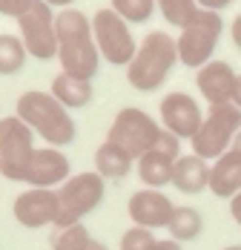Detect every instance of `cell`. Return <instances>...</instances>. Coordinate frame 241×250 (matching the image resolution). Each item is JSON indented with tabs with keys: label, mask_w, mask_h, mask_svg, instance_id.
Returning a JSON list of instances; mask_svg holds the SVG:
<instances>
[{
	"label": "cell",
	"mask_w": 241,
	"mask_h": 250,
	"mask_svg": "<svg viewBox=\"0 0 241 250\" xmlns=\"http://www.w3.org/2000/svg\"><path fill=\"white\" fill-rule=\"evenodd\" d=\"M172 187L184 196H198L210 190V161L198 158L195 152H181L172 167Z\"/></svg>",
	"instance_id": "16"
},
{
	"label": "cell",
	"mask_w": 241,
	"mask_h": 250,
	"mask_svg": "<svg viewBox=\"0 0 241 250\" xmlns=\"http://www.w3.org/2000/svg\"><path fill=\"white\" fill-rule=\"evenodd\" d=\"M72 175V164L63 155L60 147H38L29 167H26L23 184L29 187H43V190H58L66 178Z\"/></svg>",
	"instance_id": "13"
},
{
	"label": "cell",
	"mask_w": 241,
	"mask_h": 250,
	"mask_svg": "<svg viewBox=\"0 0 241 250\" xmlns=\"http://www.w3.org/2000/svg\"><path fill=\"white\" fill-rule=\"evenodd\" d=\"M109 9H115L126 23H146L155 15V0H109Z\"/></svg>",
	"instance_id": "25"
},
{
	"label": "cell",
	"mask_w": 241,
	"mask_h": 250,
	"mask_svg": "<svg viewBox=\"0 0 241 250\" xmlns=\"http://www.w3.org/2000/svg\"><path fill=\"white\" fill-rule=\"evenodd\" d=\"M132 167H135V158L123 150V147L112 144V141H103L95 150V173L103 175L106 181L126 178V175L132 173Z\"/></svg>",
	"instance_id": "18"
},
{
	"label": "cell",
	"mask_w": 241,
	"mask_h": 250,
	"mask_svg": "<svg viewBox=\"0 0 241 250\" xmlns=\"http://www.w3.org/2000/svg\"><path fill=\"white\" fill-rule=\"evenodd\" d=\"M155 245H158V239L146 227H129L120 236V250H155Z\"/></svg>",
	"instance_id": "26"
},
{
	"label": "cell",
	"mask_w": 241,
	"mask_h": 250,
	"mask_svg": "<svg viewBox=\"0 0 241 250\" xmlns=\"http://www.w3.org/2000/svg\"><path fill=\"white\" fill-rule=\"evenodd\" d=\"M152 150H161L164 155H169V158H178V155H181V138L172 135V132H167V129H161L158 144H155Z\"/></svg>",
	"instance_id": "27"
},
{
	"label": "cell",
	"mask_w": 241,
	"mask_h": 250,
	"mask_svg": "<svg viewBox=\"0 0 241 250\" xmlns=\"http://www.w3.org/2000/svg\"><path fill=\"white\" fill-rule=\"evenodd\" d=\"M43 3H49L52 9H72L75 0H43Z\"/></svg>",
	"instance_id": "33"
},
{
	"label": "cell",
	"mask_w": 241,
	"mask_h": 250,
	"mask_svg": "<svg viewBox=\"0 0 241 250\" xmlns=\"http://www.w3.org/2000/svg\"><path fill=\"white\" fill-rule=\"evenodd\" d=\"M26 52L20 35H0V75H18L23 69Z\"/></svg>",
	"instance_id": "22"
},
{
	"label": "cell",
	"mask_w": 241,
	"mask_h": 250,
	"mask_svg": "<svg viewBox=\"0 0 241 250\" xmlns=\"http://www.w3.org/2000/svg\"><path fill=\"white\" fill-rule=\"evenodd\" d=\"M167 230H169V239H175L181 245L195 242L204 233V216L195 207H190V204H181V207L172 210V219H169Z\"/></svg>",
	"instance_id": "21"
},
{
	"label": "cell",
	"mask_w": 241,
	"mask_h": 250,
	"mask_svg": "<svg viewBox=\"0 0 241 250\" xmlns=\"http://www.w3.org/2000/svg\"><path fill=\"white\" fill-rule=\"evenodd\" d=\"M155 6L164 15V21L175 29H187L201 12V6L195 0H155Z\"/></svg>",
	"instance_id": "23"
},
{
	"label": "cell",
	"mask_w": 241,
	"mask_h": 250,
	"mask_svg": "<svg viewBox=\"0 0 241 250\" xmlns=\"http://www.w3.org/2000/svg\"><path fill=\"white\" fill-rule=\"evenodd\" d=\"M161 129H164L161 121H155L152 115H146L144 109H138V106H123L118 115H115L109 132H106V141L123 147V150L138 161L144 152H149L158 144Z\"/></svg>",
	"instance_id": "8"
},
{
	"label": "cell",
	"mask_w": 241,
	"mask_h": 250,
	"mask_svg": "<svg viewBox=\"0 0 241 250\" xmlns=\"http://www.w3.org/2000/svg\"><path fill=\"white\" fill-rule=\"evenodd\" d=\"M230 38H233V43L241 49V15H236V21L230 26Z\"/></svg>",
	"instance_id": "31"
},
{
	"label": "cell",
	"mask_w": 241,
	"mask_h": 250,
	"mask_svg": "<svg viewBox=\"0 0 241 250\" xmlns=\"http://www.w3.org/2000/svg\"><path fill=\"white\" fill-rule=\"evenodd\" d=\"M55 98L60 101L69 112L72 109H83L92 95H95V89H92V81H83V78H75V75H66V72H58L55 81H52V89H49Z\"/></svg>",
	"instance_id": "20"
},
{
	"label": "cell",
	"mask_w": 241,
	"mask_h": 250,
	"mask_svg": "<svg viewBox=\"0 0 241 250\" xmlns=\"http://www.w3.org/2000/svg\"><path fill=\"white\" fill-rule=\"evenodd\" d=\"M233 150H239V152H241V132L236 135V141H233Z\"/></svg>",
	"instance_id": "36"
},
{
	"label": "cell",
	"mask_w": 241,
	"mask_h": 250,
	"mask_svg": "<svg viewBox=\"0 0 241 250\" xmlns=\"http://www.w3.org/2000/svg\"><path fill=\"white\" fill-rule=\"evenodd\" d=\"M92 245L89 230L80 225H55L52 230V250H86Z\"/></svg>",
	"instance_id": "24"
},
{
	"label": "cell",
	"mask_w": 241,
	"mask_h": 250,
	"mask_svg": "<svg viewBox=\"0 0 241 250\" xmlns=\"http://www.w3.org/2000/svg\"><path fill=\"white\" fill-rule=\"evenodd\" d=\"M210 193L216 199H233L241 193V152L230 150L210 164Z\"/></svg>",
	"instance_id": "17"
},
{
	"label": "cell",
	"mask_w": 241,
	"mask_h": 250,
	"mask_svg": "<svg viewBox=\"0 0 241 250\" xmlns=\"http://www.w3.org/2000/svg\"><path fill=\"white\" fill-rule=\"evenodd\" d=\"M15 115L23 121L38 138H43L49 147H66L78 138L72 112L55 98L52 92L43 89H29L18 98Z\"/></svg>",
	"instance_id": "2"
},
{
	"label": "cell",
	"mask_w": 241,
	"mask_h": 250,
	"mask_svg": "<svg viewBox=\"0 0 241 250\" xmlns=\"http://www.w3.org/2000/svg\"><path fill=\"white\" fill-rule=\"evenodd\" d=\"M155 250H184V245H181V242H175V239H158Z\"/></svg>",
	"instance_id": "32"
},
{
	"label": "cell",
	"mask_w": 241,
	"mask_h": 250,
	"mask_svg": "<svg viewBox=\"0 0 241 250\" xmlns=\"http://www.w3.org/2000/svg\"><path fill=\"white\" fill-rule=\"evenodd\" d=\"M158 112H161V126L172 135H178L181 141L184 138L193 141L195 132L204 124V112H201L198 101L193 95H187V92H181V89L167 92L158 104Z\"/></svg>",
	"instance_id": "11"
},
{
	"label": "cell",
	"mask_w": 241,
	"mask_h": 250,
	"mask_svg": "<svg viewBox=\"0 0 241 250\" xmlns=\"http://www.w3.org/2000/svg\"><path fill=\"white\" fill-rule=\"evenodd\" d=\"M92 35H95L100 61L109 66H129V61L138 52V41L132 38L129 23L120 18L115 9H98L92 18Z\"/></svg>",
	"instance_id": "7"
},
{
	"label": "cell",
	"mask_w": 241,
	"mask_h": 250,
	"mask_svg": "<svg viewBox=\"0 0 241 250\" xmlns=\"http://www.w3.org/2000/svg\"><path fill=\"white\" fill-rule=\"evenodd\" d=\"M32 6H35V0H0V15L18 21V18H23Z\"/></svg>",
	"instance_id": "28"
},
{
	"label": "cell",
	"mask_w": 241,
	"mask_h": 250,
	"mask_svg": "<svg viewBox=\"0 0 241 250\" xmlns=\"http://www.w3.org/2000/svg\"><path fill=\"white\" fill-rule=\"evenodd\" d=\"M172 210H175L172 199L164 190H152V187H144V190L132 193L129 204H126V213H129L132 225L146 227V230L167 227L169 219H172Z\"/></svg>",
	"instance_id": "14"
},
{
	"label": "cell",
	"mask_w": 241,
	"mask_h": 250,
	"mask_svg": "<svg viewBox=\"0 0 241 250\" xmlns=\"http://www.w3.org/2000/svg\"><path fill=\"white\" fill-rule=\"evenodd\" d=\"M106 196V178L98 175L95 170L69 175L60 187H58V225H78L83 222L89 213H95L100 201Z\"/></svg>",
	"instance_id": "4"
},
{
	"label": "cell",
	"mask_w": 241,
	"mask_h": 250,
	"mask_svg": "<svg viewBox=\"0 0 241 250\" xmlns=\"http://www.w3.org/2000/svg\"><path fill=\"white\" fill-rule=\"evenodd\" d=\"M58 210H60L58 190H43V187H29L12 204L15 222L20 227H26V230L58 225Z\"/></svg>",
	"instance_id": "12"
},
{
	"label": "cell",
	"mask_w": 241,
	"mask_h": 250,
	"mask_svg": "<svg viewBox=\"0 0 241 250\" xmlns=\"http://www.w3.org/2000/svg\"><path fill=\"white\" fill-rule=\"evenodd\" d=\"M201 9H207V12H224L233 0H195Z\"/></svg>",
	"instance_id": "29"
},
{
	"label": "cell",
	"mask_w": 241,
	"mask_h": 250,
	"mask_svg": "<svg viewBox=\"0 0 241 250\" xmlns=\"http://www.w3.org/2000/svg\"><path fill=\"white\" fill-rule=\"evenodd\" d=\"M233 104L241 109V75H239V81H236V92H233Z\"/></svg>",
	"instance_id": "34"
},
{
	"label": "cell",
	"mask_w": 241,
	"mask_h": 250,
	"mask_svg": "<svg viewBox=\"0 0 241 250\" xmlns=\"http://www.w3.org/2000/svg\"><path fill=\"white\" fill-rule=\"evenodd\" d=\"M224 250H241V245H230V248H224Z\"/></svg>",
	"instance_id": "37"
},
{
	"label": "cell",
	"mask_w": 241,
	"mask_h": 250,
	"mask_svg": "<svg viewBox=\"0 0 241 250\" xmlns=\"http://www.w3.org/2000/svg\"><path fill=\"white\" fill-rule=\"evenodd\" d=\"M241 132V109L236 104H221L210 106V112H204V124L195 132L193 152L204 161H216L233 147L236 135Z\"/></svg>",
	"instance_id": "6"
},
{
	"label": "cell",
	"mask_w": 241,
	"mask_h": 250,
	"mask_svg": "<svg viewBox=\"0 0 241 250\" xmlns=\"http://www.w3.org/2000/svg\"><path fill=\"white\" fill-rule=\"evenodd\" d=\"M236 81L239 75L233 72V66L227 61H210L195 72V86L201 92V98L210 106H221V104H233V92H236Z\"/></svg>",
	"instance_id": "15"
},
{
	"label": "cell",
	"mask_w": 241,
	"mask_h": 250,
	"mask_svg": "<svg viewBox=\"0 0 241 250\" xmlns=\"http://www.w3.org/2000/svg\"><path fill=\"white\" fill-rule=\"evenodd\" d=\"M86 250H109V248H106L103 242H98V239H92V245H89Z\"/></svg>",
	"instance_id": "35"
},
{
	"label": "cell",
	"mask_w": 241,
	"mask_h": 250,
	"mask_svg": "<svg viewBox=\"0 0 241 250\" xmlns=\"http://www.w3.org/2000/svg\"><path fill=\"white\" fill-rule=\"evenodd\" d=\"M20 29V41H23L29 58L35 61H52L58 58V29H55V9L35 0V6L26 12L23 18H18Z\"/></svg>",
	"instance_id": "10"
},
{
	"label": "cell",
	"mask_w": 241,
	"mask_h": 250,
	"mask_svg": "<svg viewBox=\"0 0 241 250\" xmlns=\"http://www.w3.org/2000/svg\"><path fill=\"white\" fill-rule=\"evenodd\" d=\"M221 32H224V21H221V12H207L201 9L198 18L187 29H181V35L175 38V46H178V63H184L187 69H201L204 63L213 61V55L218 49V41H221Z\"/></svg>",
	"instance_id": "5"
},
{
	"label": "cell",
	"mask_w": 241,
	"mask_h": 250,
	"mask_svg": "<svg viewBox=\"0 0 241 250\" xmlns=\"http://www.w3.org/2000/svg\"><path fill=\"white\" fill-rule=\"evenodd\" d=\"M230 216L239 222V227H241V193H236L233 199H230Z\"/></svg>",
	"instance_id": "30"
},
{
	"label": "cell",
	"mask_w": 241,
	"mask_h": 250,
	"mask_svg": "<svg viewBox=\"0 0 241 250\" xmlns=\"http://www.w3.org/2000/svg\"><path fill=\"white\" fill-rule=\"evenodd\" d=\"M35 138L38 135L18 115L0 118V175L6 181H23L26 167L38 150Z\"/></svg>",
	"instance_id": "9"
},
{
	"label": "cell",
	"mask_w": 241,
	"mask_h": 250,
	"mask_svg": "<svg viewBox=\"0 0 241 250\" xmlns=\"http://www.w3.org/2000/svg\"><path fill=\"white\" fill-rule=\"evenodd\" d=\"M172 167H175V158L164 155L161 150H149L135 161L141 184L152 190H164L167 184H172Z\"/></svg>",
	"instance_id": "19"
},
{
	"label": "cell",
	"mask_w": 241,
	"mask_h": 250,
	"mask_svg": "<svg viewBox=\"0 0 241 250\" xmlns=\"http://www.w3.org/2000/svg\"><path fill=\"white\" fill-rule=\"evenodd\" d=\"M175 63H178L175 38H169L167 32H149L126 66V81L138 92H155L167 83Z\"/></svg>",
	"instance_id": "3"
},
{
	"label": "cell",
	"mask_w": 241,
	"mask_h": 250,
	"mask_svg": "<svg viewBox=\"0 0 241 250\" xmlns=\"http://www.w3.org/2000/svg\"><path fill=\"white\" fill-rule=\"evenodd\" d=\"M58 29V61L60 72L92 81L100 69V52L92 35V18L78 9H60L55 15Z\"/></svg>",
	"instance_id": "1"
}]
</instances>
